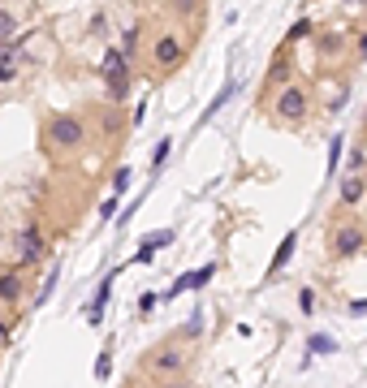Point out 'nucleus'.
Here are the masks:
<instances>
[{"label": "nucleus", "mask_w": 367, "mask_h": 388, "mask_svg": "<svg viewBox=\"0 0 367 388\" xmlns=\"http://www.w3.org/2000/svg\"><path fill=\"white\" fill-rule=\"evenodd\" d=\"M147 371L152 375H182L186 371V350L182 345H160L152 358H147Z\"/></svg>", "instance_id": "obj_5"}, {"label": "nucleus", "mask_w": 367, "mask_h": 388, "mask_svg": "<svg viewBox=\"0 0 367 388\" xmlns=\"http://www.w3.org/2000/svg\"><path fill=\"white\" fill-rule=\"evenodd\" d=\"M168 9H173L178 17H199V9H203V0H168Z\"/></svg>", "instance_id": "obj_15"}, {"label": "nucleus", "mask_w": 367, "mask_h": 388, "mask_svg": "<svg viewBox=\"0 0 367 388\" xmlns=\"http://www.w3.org/2000/svg\"><path fill=\"white\" fill-rule=\"evenodd\" d=\"M212 276H216V268H212V264H203L199 272H186L182 280H173V285L164 289V302H173V298H178V294H186V289H203Z\"/></svg>", "instance_id": "obj_8"}, {"label": "nucleus", "mask_w": 367, "mask_h": 388, "mask_svg": "<svg viewBox=\"0 0 367 388\" xmlns=\"http://www.w3.org/2000/svg\"><path fill=\"white\" fill-rule=\"evenodd\" d=\"M138 39H143V31H138V26H130V31L121 35V52H126V57H134V52H138Z\"/></svg>", "instance_id": "obj_19"}, {"label": "nucleus", "mask_w": 367, "mask_h": 388, "mask_svg": "<svg viewBox=\"0 0 367 388\" xmlns=\"http://www.w3.org/2000/svg\"><path fill=\"white\" fill-rule=\"evenodd\" d=\"M350 315H367V298H354L350 302Z\"/></svg>", "instance_id": "obj_30"}, {"label": "nucleus", "mask_w": 367, "mask_h": 388, "mask_svg": "<svg viewBox=\"0 0 367 388\" xmlns=\"http://www.w3.org/2000/svg\"><path fill=\"white\" fill-rule=\"evenodd\" d=\"M0 345H9V328L5 324H0Z\"/></svg>", "instance_id": "obj_32"}, {"label": "nucleus", "mask_w": 367, "mask_h": 388, "mask_svg": "<svg viewBox=\"0 0 367 388\" xmlns=\"http://www.w3.org/2000/svg\"><path fill=\"white\" fill-rule=\"evenodd\" d=\"M143 246H152V250H160V246H173V229H156V233H147V238H143Z\"/></svg>", "instance_id": "obj_16"}, {"label": "nucleus", "mask_w": 367, "mask_h": 388, "mask_svg": "<svg viewBox=\"0 0 367 388\" xmlns=\"http://www.w3.org/2000/svg\"><path fill=\"white\" fill-rule=\"evenodd\" d=\"M294 250H298V233H285V238H281V246H277V254H273V264H268V276H273V272H281V268L289 264V259H294Z\"/></svg>", "instance_id": "obj_10"}, {"label": "nucleus", "mask_w": 367, "mask_h": 388, "mask_svg": "<svg viewBox=\"0 0 367 388\" xmlns=\"http://www.w3.org/2000/svg\"><path fill=\"white\" fill-rule=\"evenodd\" d=\"M320 52H324V57H337V52H346V35H337V31L324 35V39H320Z\"/></svg>", "instance_id": "obj_17"}, {"label": "nucleus", "mask_w": 367, "mask_h": 388, "mask_svg": "<svg viewBox=\"0 0 367 388\" xmlns=\"http://www.w3.org/2000/svg\"><path fill=\"white\" fill-rule=\"evenodd\" d=\"M307 350H311V354H333L337 341H333L329 332H311V336H307Z\"/></svg>", "instance_id": "obj_14"}, {"label": "nucleus", "mask_w": 367, "mask_h": 388, "mask_svg": "<svg viewBox=\"0 0 367 388\" xmlns=\"http://www.w3.org/2000/svg\"><path fill=\"white\" fill-rule=\"evenodd\" d=\"M130 181H134V173H130V168H117V173H113V194H126V190H130Z\"/></svg>", "instance_id": "obj_20"}, {"label": "nucleus", "mask_w": 367, "mask_h": 388, "mask_svg": "<svg viewBox=\"0 0 367 388\" xmlns=\"http://www.w3.org/2000/svg\"><path fill=\"white\" fill-rule=\"evenodd\" d=\"M273 113H277V121H285V125H303V121H307V91H303V87H285V91L277 95V103H273Z\"/></svg>", "instance_id": "obj_4"}, {"label": "nucleus", "mask_w": 367, "mask_h": 388, "mask_svg": "<svg viewBox=\"0 0 367 388\" xmlns=\"http://www.w3.org/2000/svg\"><path fill=\"white\" fill-rule=\"evenodd\" d=\"M9 35H17V22H13V13H5V9H0V43H5Z\"/></svg>", "instance_id": "obj_25"}, {"label": "nucleus", "mask_w": 367, "mask_h": 388, "mask_svg": "<svg viewBox=\"0 0 367 388\" xmlns=\"http://www.w3.org/2000/svg\"><path fill=\"white\" fill-rule=\"evenodd\" d=\"M341 147H346V138H341V134H337V138L329 143V177L337 173V160H341Z\"/></svg>", "instance_id": "obj_22"}, {"label": "nucleus", "mask_w": 367, "mask_h": 388, "mask_svg": "<svg viewBox=\"0 0 367 388\" xmlns=\"http://www.w3.org/2000/svg\"><path fill=\"white\" fill-rule=\"evenodd\" d=\"M152 61H156V69H178L182 61H186V43H182V35H160L156 39V48H152Z\"/></svg>", "instance_id": "obj_6"}, {"label": "nucleus", "mask_w": 367, "mask_h": 388, "mask_svg": "<svg viewBox=\"0 0 367 388\" xmlns=\"http://www.w3.org/2000/svg\"><path fill=\"white\" fill-rule=\"evenodd\" d=\"M108 375H113V354L104 350L100 358H95V380H108Z\"/></svg>", "instance_id": "obj_23"}, {"label": "nucleus", "mask_w": 367, "mask_h": 388, "mask_svg": "<svg viewBox=\"0 0 367 388\" xmlns=\"http://www.w3.org/2000/svg\"><path fill=\"white\" fill-rule=\"evenodd\" d=\"M156 302H160V298H156V294H143V298H138V310H152V306H156Z\"/></svg>", "instance_id": "obj_29"}, {"label": "nucleus", "mask_w": 367, "mask_h": 388, "mask_svg": "<svg viewBox=\"0 0 367 388\" xmlns=\"http://www.w3.org/2000/svg\"><path fill=\"white\" fill-rule=\"evenodd\" d=\"M43 254H48V250H43V238H39L35 229H27V233L17 238V264H22V268H31V264H39Z\"/></svg>", "instance_id": "obj_9"}, {"label": "nucleus", "mask_w": 367, "mask_h": 388, "mask_svg": "<svg viewBox=\"0 0 367 388\" xmlns=\"http://www.w3.org/2000/svg\"><path fill=\"white\" fill-rule=\"evenodd\" d=\"M363 246H367V238H363L359 224H346V229L333 233V254H337V259H350V254H359Z\"/></svg>", "instance_id": "obj_7"}, {"label": "nucleus", "mask_w": 367, "mask_h": 388, "mask_svg": "<svg viewBox=\"0 0 367 388\" xmlns=\"http://www.w3.org/2000/svg\"><path fill=\"white\" fill-rule=\"evenodd\" d=\"M199 332H203V310H194V319L182 328V336H199Z\"/></svg>", "instance_id": "obj_26"}, {"label": "nucleus", "mask_w": 367, "mask_h": 388, "mask_svg": "<svg viewBox=\"0 0 367 388\" xmlns=\"http://www.w3.org/2000/svg\"><path fill=\"white\" fill-rule=\"evenodd\" d=\"M233 95H238V82H225V87H220V91H216V99H212V103H208V108H203V117H199V125H208V121H212V117H216L220 108H225V103H229Z\"/></svg>", "instance_id": "obj_11"}, {"label": "nucleus", "mask_w": 367, "mask_h": 388, "mask_svg": "<svg viewBox=\"0 0 367 388\" xmlns=\"http://www.w3.org/2000/svg\"><path fill=\"white\" fill-rule=\"evenodd\" d=\"M311 31H315V26L303 17V22H294L289 26V31H285V43H298V39H311Z\"/></svg>", "instance_id": "obj_18"}, {"label": "nucleus", "mask_w": 367, "mask_h": 388, "mask_svg": "<svg viewBox=\"0 0 367 388\" xmlns=\"http://www.w3.org/2000/svg\"><path fill=\"white\" fill-rule=\"evenodd\" d=\"M100 69H104L108 99H126L130 95V57H126V52H121V48H104Z\"/></svg>", "instance_id": "obj_2"}, {"label": "nucleus", "mask_w": 367, "mask_h": 388, "mask_svg": "<svg viewBox=\"0 0 367 388\" xmlns=\"http://www.w3.org/2000/svg\"><path fill=\"white\" fill-rule=\"evenodd\" d=\"M168 151H173V138H164V143L156 147V155H152V168H156V173L164 168V160H168Z\"/></svg>", "instance_id": "obj_24"}, {"label": "nucleus", "mask_w": 367, "mask_h": 388, "mask_svg": "<svg viewBox=\"0 0 367 388\" xmlns=\"http://www.w3.org/2000/svg\"><path fill=\"white\" fill-rule=\"evenodd\" d=\"M359 57H363V61H367V31H363V35H359Z\"/></svg>", "instance_id": "obj_31"}, {"label": "nucleus", "mask_w": 367, "mask_h": 388, "mask_svg": "<svg viewBox=\"0 0 367 388\" xmlns=\"http://www.w3.org/2000/svg\"><path fill=\"white\" fill-rule=\"evenodd\" d=\"M100 220H117V194L100 203Z\"/></svg>", "instance_id": "obj_27"}, {"label": "nucleus", "mask_w": 367, "mask_h": 388, "mask_svg": "<svg viewBox=\"0 0 367 388\" xmlns=\"http://www.w3.org/2000/svg\"><path fill=\"white\" fill-rule=\"evenodd\" d=\"M22 65H27V35H9L5 43H0V87L17 82Z\"/></svg>", "instance_id": "obj_3"}, {"label": "nucleus", "mask_w": 367, "mask_h": 388, "mask_svg": "<svg viewBox=\"0 0 367 388\" xmlns=\"http://www.w3.org/2000/svg\"><path fill=\"white\" fill-rule=\"evenodd\" d=\"M22 272H0V302H17L22 298Z\"/></svg>", "instance_id": "obj_12"}, {"label": "nucleus", "mask_w": 367, "mask_h": 388, "mask_svg": "<svg viewBox=\"0 0 367 388\" xmlns=\"http://www.w3.org/2000/svg\"><path fill=\"white\" fill-rule=\"evenodd\" d=\"M363 190H367V186H363V177H354V173H350V177H341V194H337V199L346 203V207H354V203L363 199Z\"/></svg>", "instance_id": "obj_13"}, {"label": "nucleus", "mask_w": 367, "mask_h": 388, "mask_svg": "<svg viewBox=\"0 0 367 388\" xmlns=\"http://www.w3.org/2000/svg\"><path fill=\"white\" fill-rule=\"evenodd\" d=\"M52 289H57V268H52V272H48V280L39 285V294H35V306H43L48 298H52Z\"/></svg>", "instance_id": "obj_21"}, {"label": "nucleus", "mask_w": 367, "mask_h": 388, "mask_svg": "<svg viewBox=\"0 0 367 388\" xmlns=\"http://www.w3.org/2000/svg\"><path fill=\"white\" fill-rule=\"evenodd\" d=\"M298 306H303V315H311V310H315V294L303 289V294H298Z\"/></svg>", "instance_id": "obj_28"}, {"label": "nucleus", "mask_w": 367, "mask_h": 388, "mask_svg": "<svg viewBox=\"0 0 367 388\" xmlns=\"http://www.w3.org/2000/svg\"><path fill=\"white\" fill-rule=\"evenodd\" d=\"M43 138L52 143V151H78L87 143V125H82V117H73V113H57L52 121L43 125Z\"/></svg>", "instance_id": "obj_1"}, {"label": "nucleus", "mask_w": 367, "mask_h": 388, "mask_svg": "<svg viewBox=\"0 0 367 388\" xmlns=\"http://www.w3.org/2000/svg\"><path fill=\"white\" fill-rule=\"evenodd\" d=\"M350 5H367V0H350Z\"/></svg>", "instance_id": "obj_33"}]
</instances>
